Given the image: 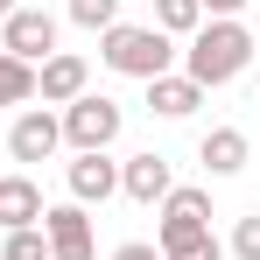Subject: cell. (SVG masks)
Instances as JSON below:
<instances>
[{
  "mask_svg": "<svg viewBox=\"0 0 260 260\" xmlns=\"http://www.w3.org/2000/svg\"><path fill=\"white\" fill-rule=\"evenodd\" d=\"M253 56H260V43H253L246 21H204L190 36V49H183V78L218 91V85H232L239 71H253Z\"/></svg>",
  "mask_w": 260,
  "mask_h": 260,
  "instance_id": "1",
  "label": "cell"
},
{
  "mask_svg": "<svg viewBox=\"0 0 260 260\" xmlns=\"http://www.w3.org/2000/svg\"><path fill=\"white\" fill-rule=\"evenodd\" d=\"M99 63L113 71V78H141V85H155V78H169V63H176V43L148 21H113L106 36H99Z\"/></svg>",
  "mask_w": 260,
  "mask_h": 260,
  "instance_id": "2",
  "label": "cell"
},
{
  "mask_svg": "<svg viewBox=\"0 0 260 260\" xmlns=\"http://www.w3.org/2000/svg\"><path fill=\"white\" fill-rule=\"evenodd\" d=\"M56 120H63V148H71V155H106V148L120 141V127H127V106L106 99V91H85V99H71Z\"/></svg>",
  "mask_w": 260,
  "mask_h": 260,
  "instance_id": "3",
  "label": "cell"
},
{
  "mask_svg": "<svg viewBox=\"0 0 260 260\" xmlns=\"http://www.w3.org/2000/svg\"><path fill=\"white\" fill-rule=\"evenodd\" d=\"M155 218H162V225H155V253H176V246L204 239L218 211H211V190H204V183H176L169 197L155 204Z\"/></svg>",
  "mask_w": 260,
  "mask_h": 260,
  "instance_id": "4",
  "label": "cell"
},
{
  "mask_svg": "<svg viewBox=\"0 0 260 260\" xmlns=\"http://www.w3.org/2000/svg\"><path fill=\"white\" fill-rule=\"evenodd\" d=\"M0 56H21V63L56 56V14H49V7H14V14L0 21Z\"/></svg>",
  "mask_w": 260,
  "mask_h": 260,
  "instance_id": "5",
  "label": "cell"
},
{
  "mask_svg": "<svg viewBox=\"0 0 260 260\" xmlns=\"http://www.w3.org/2000/svg\"><path fill=\"white\" fill-rule=\"evenodd\" d=\"M43 239H49V260H99V232H91L85 204H49L43 211Z\"/></svg>",
  "mask_w": 260,
  "mask_h": 260,
  "instance_id": "6",
  "label": "cell"
},
{
  "mask_svg": "<svg viewBox=\"0 0 260 260\" xmlns=\"http://www.w3.org/2000/svg\"><path fill=\"white\" fill-rule=\"evenodd\" d=\"M56 148H63V120H56L49 106H21L14 127H7V155L28 169V162H49Z\"/></svg>",
  "mask_w": 260,
  "mask_h": 260,
  "instance_id": "7",
  "label": "cell"
},
{
  "mask_svg": "<svg viewBox=\"0 0 260 260\" xmlns=\"http://www.w3.org/2000/svg\"><path fill=\"white\" fill-rule=\"evenodd\" d=\"M85 91H91V63L78 49H56V56L36 63V99H43V106H71V99H85Z\"/></svg>",
  "mask_w": 260,
  "mask_h": 260,
  "instance_id": "8",
  "label": "cell"
},
{
  "mask_svg": "<svg viewBox=\"0 0 260 260\" xmlns=\"http://www.w3.org/2000/svg\"><path fill=\"white\" fill-rule=\"evenodd\" d=\"M169 190H176V169H169V155L141 148V155H127V162H120V197H127V204H162Z\"/></svg>",
  "mask_w": 260,
  "mask_h": 260,
  "instance_id": "9",
  "label": "cell"
},
{
  "mask_svg": "<svg viewBox=\"0 0 260 260\" xmlns=\"http://www.w3.org/2000/svg\"><path fill=\"white\" fill-rule=\"evenodd\" d=\"M63 190H71V204H106V197H120V162L113 155H71V169H63Z\"/></svg>",
  "mask_w": 260,
  "mask_h": 260,
  "instance_id": "10",
  "label": "cell"
},
{
  "mask_svg": "<svg viewBox=\"0 0 260 260\" xmlns=\"http://www.w3.org/2000/svg\"><path fill=\"white\" fill-rule=\"evenodd\" d=\"M43 190H36V176L28 169H14V176H0V232H28V225H43Z\"/></svg>",
  "mask_w": 260,
  "mask_h": 260,
  "instance_id": "11",
  "label": "cell"
},
{
  "mask_svg": "<svg viewBox=\"0 0 260 260\" xmlns=\"http://www.w3.org/2000/svg\"><path fill=\"white\" fill-rule=\"evenodd\" d=\"M246 155H253V141H246L239 127H211L204 141H197V162H204V176H211V183L239 176V169H246Z\"/></svg>",
  "mask_w": 260,
  "mask_h": 260,
  "instance_id": "12",
  "label": "cell"
},
{
  "mask_svg": "<svg viewBox=\"0 0 260 260\" xmlns=\"http://www.w3.org/2000/svg\"><path fill=\"white\" fill-rule=\"evenodd\" d=\"M197 106H204V85H190L183 71H169V78L148 85V113H162V120H190Z\"/></svg>",
  "mask_w": 260,
  "mask_h": 260,
  "instance_id": "13",
  "label": "cell"
},
{
  "mask_svg": "<svg viewBox=\"0 0 260 260\" xmlns=\"http://www.w3.org/2000/svg\"><path fill=\"white\" fill-rule=\"evenodd\" d=\"M155 28H162V36H183V43H190V36H197V28H204V0H155Z\"/></svg>",
  "mask_w": 260,
  "mask_h": 260,
  "instance_id": "14",
  "label": "cell"
},
{
  "mask_svg": "<svg viewBox=\"0 0 260 260\" xmlns=\"http://www.w3.org/2000/svg\"><path fill=\"white\" fill-rule=\"evenodd\" d=\"M0 106H36V63H21V56H0Z\"/></svg>",
  "mask_w": 260,
  "mask_h": 260,
  "instance_id": "15",
  "label": "cell"
},
{
  "mask_svg": "<svg viewBox=\"0 0 260 260\" xmlns=\"http://www.w3.org/2000/svg\"><path fill=\"white\" fill-rule=\"evenodd\" d=\"M63 14H71V21H78V28H91V36H106V28H113V21H120V0H71V7H63Z\"/></svg>",
  "mask_w": 260,
  "mask_h": 260,
  "instance_id": "16",
  "label": "cell"
},
{
  "mask_svg": "<svg viewBox=\"0 0 260 260\" xmlns=\"http://www.w3.org/2000/svg\"><path fill=\"white\" fill-rule=\"evenodd\" d=\"M0 260H49L43 225H28V232H7V239H0Z\"/></svg>",
  "mask_w": 260,
  "mask_h": 260,
  "instance_id": "17",
  "label": "cell"
},
{
  "mask_svg": "<svg viewBox=\"0 0 260 260\" xmlns=\"http://www.w3.org/2000/svg\"><path fill=\"white\" fill-rule=\"evenodd\" d=\"M225 253H232V260H260V211H246L239 225H232V239H225Z\"/></svg>",
  "mask_w": 260,
  "mask_h": 260,
  "instance_id": "18",
  "label": "cell"
},
{
  "mask_svg": "<svg viewBox=\"0 0 260 260\" xmlns=\"http://www.w3.org/2000/svg\"><path fill=\"white\" fill-rule=\"evenodd\" d=\"M162 260H225V239L204 232V239H190V246H176V253H162Z\"/></svg>",
  "mask_w": 260,
  "mask_h": 260,
  "instance_id": "19",
  "label": "cell"
},
{
  "mask_svg": "<svg viewBox=\"0 0 260 260\" xmlns=\"http://www.w3.org/2000/svg\"><path fill=\"white\" fill-rule=\"evenodd\" d=\"M246 0H204V21H239Z\"/></svg>",
  "mask_w": 260,
  "mask_h": 260,
  "instance_id": "20",
  "label": "cell"
},
{
  "mask_svg": "<svg viewBox=\"0 0 260 260\" xmlns=\"http://www.w3.org/2000/svg\"><path fill=\"white\" fill-rule=\"evenodd\" d=\"M113 260H162V253H155L148 239H127V246H113Z\"/></svg>",
  "mask_w": 260,
  "mask_h": 260,
  "instance_id": "21",
  "label": "cell"
},
{
  "mask_svg": "<svg viewBox=\"0 0 260 260\" xmlns=\"http://www.w3.org/2000/svg\"><path fill=\"white\" fill-rule=\"evenodd\" d=\"M14 7H21V0H0V21H7V14H14Z\"/></svg>",
  "mask_w": 260,
  "mask_h": 260,
  "instance_id": "22",
  "label": "cell"
},
{
  "mask_svg": "<svg viewBox=\"0 0 260 260\" xmlns=\"http://www.w3.org/2000/svg\"><path fill=\"white\" fill-rule=\"evenodd\" d=\"M253 43H260V21H253Z\"/></svg>",
  "mask_w": 260,
  "mask_h": 260,
  "instance_id": "23",
  "label": "cell"
},
{
  "mask_svg": "<svg viewBox=\"0 0 260 260\" xmlns=\"http://www.w3.org/2000/svg\"><path fill=\"white\" fill-rule=\"evenodd\" d=\"M253 78H260V71H253Z\"/></svg>",
  "mask_w": 260,
  "mask_h": 260,
  "instance_id": "24",
  "label": "cell"
}]
</instances>
